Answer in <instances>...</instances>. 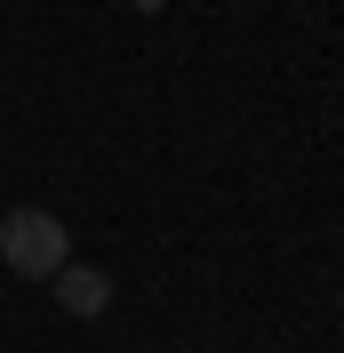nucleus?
I'll use <instances>...</instances> for the list:
<instances>
[{
    "label": "nucleus",
    "instance_id": "obj_2",
    "mask_svg": "<svg viewBox=\"0 0 344 353\" xmlns=\"http://www.w3.org/2000/svg\"><path fill=\"white\" fill-rule=\"evenodd\" d=\"M56 305H65L72 321H96V313L112 305V273H96V265H65V273H56Z\"/></svg>",
    "mask_w": 344,
    "mask_h": 353
},
{
    "label": "nucleus",
    "instance_id": "obj_1",
    "mask_svg": "<svg viewBox=\"0 0 344 353\" xmlns=\"http://www.w3.org/2000/svg\"><path fill=\"white\" fill-rule=\"evenodd\" d=\"M0 265L24 273V281H56L72 265V233L56 209H8L0 217Z\"/></svg>",
    "mask_w": 344,
    "mask_h": 353
}]
</instances>
